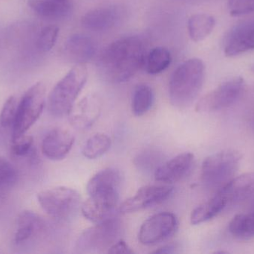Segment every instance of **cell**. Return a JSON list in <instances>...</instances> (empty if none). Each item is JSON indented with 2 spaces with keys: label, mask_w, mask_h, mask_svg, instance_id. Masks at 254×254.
<instances>
[{
  "label": "cell",
  "mask_w": 254,
  "mask_h": 254,
  "mask_svg": "<svg viewBox=\"0 0 254 254\" xmlns=\"http://www.w3.org/2000/svg\"><path fill=\"white\" fill-rule=\"evenodd\" d=\"M146 55V45L141 38L123 37L113 42L103 52L100 71L112 83L128 82L144 66Z\"/></svg>",
  "instance_id": "obj_1"
},
{
  "label": "cell",
  "mask_w": 254,
  "mask_h": 254,
  "mask_svg": "<svg viewBox=\"0 0 254 254\" xmlns=\"http://www.w3.org/2000/svg\"><path fill=\"white\" fill-rule=\"evenodd\" d=\"M122 174L108 168L97 172L87 183L89 198L81 207L83 216L94 223L116 216L122 185Z\"/></svg>",
  "instance_id": "obj_2"
},
{
  "label": "cell",
  "mask_w": 254,
  "mask_h": 254,
  "mask_svg": "<svg viewBox=\"0 0 254 254\" xmlns=\"http://www.w3.org/2000/svg\"><path fill=\"white\" fill-rule=\"evenodd\" d=\"M204 75L205 67L198 58H191L179 65L173 72L169 84L172 104L178 108L190 105L202 88Z\"/></svg>",
  "instance_id": "obj_3"
},
{
  "label": "cell",
  "mask_w": 254,
  "mask_h": 254,
  "mask_svg": "<svg viewBox=\"0 0 254 254\" xmlns=\"http://www.w3.org/2000/svg\"><path fill=\"white\" fill-rule=\"evenodd\" d=\"M88 79L83 65L73 67L55 85L48 98V110L55 117L68 116Z\"/></svg>",
  "instance_id": "obj_4"
},
{
  "label": "cell",
  "mask_w": 254,
  "mask_h": 254,
  "mask_svg": "<svg viewBox=\"0 0 254 254\" xmlns=\"http://www.w3.org/2000/svg\"><path fill=\"white\" fill-rule=\"evenodd\" d=\"M241 160V154L235 150L222 151L207 157L201 166V181L207 188L219 190L233 178Z\"/></svg>",
  "instance_id": "obj_5"
},
{
  "label": "cell",
  "mask_w": 254,
  "mask_h": 254,
  "mask_svg": "<svg viewBox=\"0 0 254 254\" xmlns=\"http://www.w3.org/2000/svg\"><path fill=\"white\" fill-rule=\"evenodd\" d=\"M122 224L116 216L96 223L83 231L75 243L79 253H100L107 250L119 241Z\"/></svg>",
  "instance_id": "obj_6"
},
{
  "label": "cell",
  "mask_w": 254,
  "mask_h": 254,
  "mask_svg": "<svg viewBox=\"0 0 254 254\" xmlns=\"http://www.w3.org/2000/svg\"><path fill=\"white\" fill-rule=\"evenodd\" d=\"M46 104V86L37 82L24 93L18 102L16 119L13 123L12 140L26 134L43 113Z\"/></svg>",
  "instance_id": "obj_7"
},
{
  "label": "cell",
  "mask_w": 254,
  "mask_h": 254,
  "mask_svg": "<svg viewBox=\"0 0 254 254\" xmlns=\"http://www.w3.org/2000/svg\"><path fill=\"white\" fill-rule=\"evenodd\" d=\"M39 204L51 217L68 220L74 216L80 204L78 192L71 188L56 186L42 191L37 195Z\"/></svg>",
  "instance_id": "obj_8"
},
{
  "label": "cell",
  "mask_w": 254,
  "mask_h": 254,
  "mask_svg": "<svg viewBox=\"0 0 254 254\" xmlns=\"http://www.w3.org/2000/svg\"><path fill=\"white\" fill-rule=\"evenodd\" d=\"M246 86V82L242 77L225 81L200 98L195 110L199 113H211L227 108L240 99Z\"/></svg>",
  "instance_id": "obj_9"
},
{
  "label": "cell",
  "mask_w": 254,
  "mask_h": 254,
  "mask_svg": "<svg viewBox=\"0 0 254 254\" xmlns=\"http://www.w3.org/2000/svg\"><path fill=\"white\" fill-rule=\"evenodd\" d=\"M178 228L179 222L173 213H157L142 224L139 230V242L144 246L158 244L171 237Z\"/></svg>",
  "instance_id": "obj_10"
},
{
  "label": "cell",
  "mask_w": 254,
  "mask_h": 254,
  "mask_svg": "<svg viewBox=\"0 0 254 254\" xmlns=\"http://www.w3.org/2000/svg\"><path fill=\"white\" fill-rule=\"evenodd\" d=\"M173 192V186L170 185L143 186L122 204L121 212L122 213H134L158 205L170 198Z\"/></svg>",
  "instance_id": "obj_11"
},
{
  "label": "cell",
  "mask_w": 254,
  "mask_h": 254,
  "mask_svg": "<svg viewBox=\"0 0 254 254\" xmlns=\"http://www.w3.org/2000/svg\"><path fill=\"white\" fill-rule=\"evenodd\" d=\"M224 53L233 58L254 50V22L234 26L224 38Z\"/></svg>",
  "instance_id": "obj_12"
},
{
  "label": "cell",
  "mask_w": 254,
  "mask_h": 254,
  "mask_svg": "<svg viewBox=\"0 0 254 254\" xmlns=\"http://www.w3.org/2000/svg\"><path fill=\"white\" fill-rule=\"evenodd\" d=\"M102 110V103L97 95L84 97L74 104L68 114L73 128L80 131L89 129L96 122Z\"/></svg>",
  "instance_id": "obj_13"
},
{
  "label": "cell",
  "mask_w": 254,
  "mask_h": 254,
  "mask_svg": "<svg viewBox=\"0 0 254 254\" xmlns=\"http://www.w3.org/2000/svg\"><path fill=\"white\" fill-rule=\"evenodd\" d=\"M194 161L193 154L190 152L180 154L158 167L154 173L155 180L164 183L179 181L190 172Z\"/></svg>",
  "instance_id": "obj_14"
},
{
  "label": "cell",
  "mask_w": 254,
  "mask_h": 254,
  "mask_svg": "<svg viewBox=\"0 0 254 254\" xmlns=\"http://www.w3.org/2000/svg\"><path fill=\"white\" fill-rule=\"evenodd\" d=\"M74 143V137L71 132L63 128H55L43 138L42 152L48 159L61 161L68 155Z\"/></svg>",
  "instance_id": "obj_15"
},
{
  "label": "cell",
  "mask_w": 254,
  "mask_h": 254,
  "mask_svg": "<svg viewBox=\"0 0 254 254\" xmlns=\"http://www.w3.org/2000/svg\"><path fill=\"white\" fill-rule=\"evenodd\" d=\"M122 13L114 6L95 7L86 12L81 19L83 28L89 31H104L114 28L120 21Z\"/></svg>",
  "instance_id": "obj_16"
},
{
  "label": "cell",
  "mask_w": 254,
  "mask_h": 254,
  "mask_svg": "<svg viewBox=\"0 0 254 254\" xmlns=\"http://www.w3.org/2000/svg\"><path fill=\"white\" fill-rule=\"evenodd\" d=\"M217 192L223 195L228 204L247 199L254 194V172L233 177Z\"/></svg>",
  "instance_id": "obj_17"
},
{
  "label": "cell",
  "mask_w": 254,
  "mask_h": 254,
  "mask_svg": "<svg viewBox=\"0 0 254 254\" xmlns=\"http://www.w3.org/2000/svg\"><path fill=\"white\" fill-rule=\"evenodd\" d=\"M44 221L37 213L23 211L17 219L13 241L16 246H22L34 240L45 228Z\"/></svg>",
  "instance_id": "obj_18"
},
{
  "label": "cell",
  "mask_w": 254,
  "mask_h": 254,
  "mask_svg": "<svg viewBox=\"0 0 254 254\" xmlns=\"http://www.w3.org/2000/svg\"><path fill=\"white\" fill-rule=\"evenodd\" d=\"M96 46L92 38L82 34H75L67 40L65 54L74 62L82 64L90 61L95 54Z\"/></svg>",
  "instance_id": "obj_19"
},
{
  "label": "cell",
  "mask_w": 254,
  "mask_h": 254,
  "mask_svg": "<svg viewBox=\"0 0 254 254\" xmlns=\"http://www.w3.org/2000/svg\"><path fill=\"white\" fill-rule=\"evenodd\" d=\"M28 4L42 17L61 19L72 10V0H28Z\"/></svg>",
  "instance_id": "obj_20"
},
{
  "label": "cell",
  "mask_w": 254,
  "mask_h": 254,
  "mask_svg": "<svg viewBox=\"0 0 254 254\" xmlns=\"http://www.w3.org/2000/svg\"><path fill=\"white\" fill-rule=\"evenodd\" d=\"M228 204L223 195L217 192L213 198L194 209L191 213V223L197 225L211 220L217 216Z\"/></svg>",
  "instance_id": "obj_21"
},
{
  "label": "cell",
  "mask_w": 254,
  "mask_h": 254,
  "mask_svg": "<svg viewBox=\"0 0 254 254\" xmlns=\"http://www.w3.org/2000/svg\"><path fill=\"white\" fill-rule=\"evenodd\" d=\"M216 26V19L209 13L192 14L188 21V34L194 42H200L207 38Z\"/></svg>",
  "instance_id": "obj_22"
},
{
  "label": "cell",
  "mask_w": 254,
  "mask_h": 254,
  "mask_svg": "<svg viewBox=\"0 0 254 254\" xmlns=\"http://www.w3.org/2000/svg\"><path fill=\"white\" fill-rule=\"evenodd\" d=\"M172 62L170 51L164 47L154 48L146 55L144 66L146 71L150 75H157L165 71Z\"/></svg>",
  "instance_id": "obj_23"
},
{
  "label": "cell",
  "mask_w": 254,
  "mask_h": 254,
  "mask_svg": "<svg viewBox=\"0 0 254 254\" xmlns=\"http://www.w3.org/2000/svg\"><path fill=\"white\" fill-rule=\"evenodd\" d=\"M231 235L240 240L254 237V212L234 216L228 226Z\"/></svg>",
  "instance_id": "obj_24"
},
{
  "label": "cell",
  "mask_w": 254,
  "mask_h": 254,
  "mask_svg": "<svg viewBox=\"0 0 254 254\" xmlns=\"http://www.w3.org/2000/svg\"><path fill=\"white\" fill-rule=\"evenodd\" d=\"M154 101V93L151 86L142 84L134 89L131 101V110L134 116H141L149 111Z\"/></svg>",
  "instance_id": "obj_25"
},
{
  "label": "cell",
  "mask_w": 254,
  "mask_h": 254,
  "mask_svg": "<svg viewBox=\"0 0 254 254\" xmlns=\"http://www.w3.org/2000/svg\"><path fill=\"white\" fill-rule=\"evenodd\" d=\"M112 140L107 134L98 133L94 134L85 143L82 154L88 159L99 158L108 152L111 147Z\"/></svg>",
  "instance_id": "obj_26"
},
{
  "label": "cell",
  "mask_w": 254,
  "mask_h": 254,
  "mask_svg": "<svg viewBox=\"0 0 254 254\" xmlns=\"http://www.w3.org/2000/svg\"><path fill=\"white\" fill-rule=\"evenodd\" d=\"M17 180L16 168L7 160L0 158V196L13 187Z\"/></svg>",
  "instance_id": "obj_27"
},
{
  "label": "cell",
  "mask_w": 254,
  "mask_h": 254,
  "mask_svg": "<svg viewBox=\"0 0 254 254\" xmlns=\"http://www.w3.org/2000/svg\"><path fill=\"white\" fill-rule=\"evenodd\" d=\"M11 152L13 155L18 158H26V157L35 158L34 139L31 136L25 135V134L13 139L12 140Z\"/></svg>",
  "instance_id": "obj_28"
},
{
  "label": "cell",
  "mask_w": 254,
  "mask_h": 254,
  "mask_svg": "<svg viewBox=\"0 0 254 254\" xmlns=\"http://www.w3.org/2000/svg\"><path fill=\"white\" fill-rule=\"evenodd\" d=\"M60 29L56 25H48L40 31L37 39V47L42 52L50 51L56 44Z\"/></svg>",
  "instance_id": "obj_29"
},
{
  "label": "cell",
  "mask_w": 254,
  "mask_h": 254,
  "mask_svg": "<svg viewBox=\"0 0 254 254\" xmlns=\"http://www.w3.org/2000/svg\"><path fill=\"white\" fill-rule=\"evenodd\" d=\"M18 102L15 96H10L3 105L0 113V123L4 128H12L16 119Z\"/></svg>",
  "instance_id": "obj_30"
},
{
  "label": "cell",
  "mask_w": 254,
  "mask_h": 254,
  "mask_svg": "<svg viewBox=\"0 0 254 254\" xmlns=\"http://www.w3.org/2000/svg\"><path fill=\"white\" fill-rule=\"evenodd\" d=\"M162 157L155 151H146L139 155L135 159V164L138 169L146 171L155 170L158 169Z\"/></svg>",
  "instance_id": "obj_31"
},
{
  "label": "cell",
  "mask_w": 254,
  "mask_h": 254,
  "mask_svg": "<svg viewBox=\"0 0 254 254\" xmlns=\"http://www.w3.org/2000/svg\"><path fill=\"white\" fill-rule=\"evenodd\" d=\"M228 7L231 16L249 14L254 11V0H228Z\"/></svg>",
  "instance_id": "obj_32"
},
{
  "label": "cell",
  "mask_w": 254,
  "mask_h": 254,
  "mask_svg": "<svg viewBox=\"0 0 254 254\" xmlns=\"http://www.w3.org/2000/svg\"><path fill=\"white\" fill-rule=\"evenodd\" d=\"M109 254H133V251L131 250L129 247H128V245L125 243L123 240H119V241L116 242L114 245L111 246L110 248V249L108 250Z\"/></svg>",
  "instance_id": "obj_33"
},
{
  "label": "cell",
  "mask_w": 254,
  "mask_h": 254,
  "mask_svg": "<svg viewBox=\"0 0 254 254\" xmlns=\"http://www.w3.org/2000/svg\"><path fill=\"white\" fill-rule=\"evenodd\" d=\"M175 252V247L173 246H166L158 250L155 251L154 254H171Z\"/></svg>",
  "instance_id": "obj_34"
}]
</instances>
